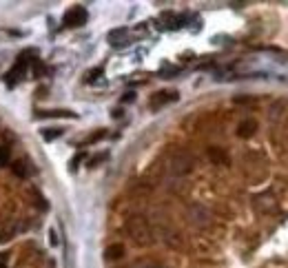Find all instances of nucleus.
<instances>
[{
  "instance_id": "nucleus-11",
  "label": "nucleus",
  "mask_w": 288,
  "mask_h": 268,
  "mask_svg": "<svg viewBox=\"0 0 288 268\" xmlns=\"http://www.w3.org/2000/svg\"><path fill=\"white\" fill-rule=\"evenodd\" d=\"M98 75H102V69H100V67H98V69H93V71H89V73H87V80L91 82V80H96Z\"/></svg>"
},
{
  "instance_id": "nucleus-4",
  "label": "nucleus",
  "mask_w": 288,
  "mask_h": 268,
  "mask_svg": "<svg viewBox=\"0 0 288 268\" xmlns=\"http://www.w3.org/2000/svg\"><path fill=\"white\" fill-rule=\"evenodd\" d=\"M173 100H177V93H167V91H162V93H155V97L151 100V106H162L164 102H173Z\"/></svg>"
},
{
  "instance_id": "nucleus-5",
  "label": "nucleus",
  "mask_w": 288,
  "mask_h": 268,
  "mask_svg": "<svg viewBox=\"0 0 288 268\" xmlns=\"http://www.w3.org/2000/svg\"><path fill=\"white\" fill-rule=\"evenodd\" d=\"M104 255H107L109 259H120L122 255H124V246H122V244H111Z\"/></svg>"
},
{
  "instance_id": "nucleus-1",
  "label": "nucleus",
  "mask_w": 288,
  "mask_h": 268,
  "mask_svg": "<svg viewBox=\"0 0 288 268\" xmlns=\"http://www.w3.org/2000/svg\"><path fill=\"white\" fill-rule=\"evenodd\" d=\"M129 233L138 244H151V228L144 218H131L129 219Z\"/></svg>"
},
{
  "instance_id": "nucleus-10",
  "label": "nucleus",
  "mask_w": 288,
  "mask_h": 268,
  "mask_svg": "<svg viewBox=\"0 0 288 268\" xmlns=\"http://www.w3.org/2000/svg\"><path fill=\"white\" fill-rule=\"evenodd\" d=\"M9 164V148L0 146V167H7Z\"/></svg>"
},
{
  "instance_id": "nucleus-3",
  "label": "nucleus",
  "mask_w": 288,
  "mask_h": 268,
  "mask_svg": "<svg viewBox=\"0 0 288 268\" xmlns=\"http://www.w3.org/2000/svg\"><path fill=\"white\" fill-rule=\"evenodd\" d=\"M27 69H29V60H24V56H23L18 62H16L14 69L5 75V82L7 84H16L20 78H24V75H27Z\"/></svg>"
},
{
  "instance_id": "nucleus-2",
  "label": "nucleus",
  "mask_w": 288,
  "mask_h": 268,
  "mask_svg": "<svg viewBox=\"0 0 288 268\" xmlns=\"http://www.w3.org/2000/svg\"><path fill=\"white\" fill-rule=\"evenodd\" d=\"M87 18H89V14L84 7H73V9H69L65 14L62 23H65V27H82L87 23Z\"/></svg>"
},
{
  "instance_id": "nucleus-9",
  "label": "nucleus",
  "mask_w": 288,
  "mask_h": 268,
  "mask_svg": "<svg viewBox=\"0 0 288 268\" xmlns=\"http://www.w3.org/2000/svg\"><path fill=\"white\" fill-rule=\"evenodd\" d=\"M11 171H14L18 177H27V169H24V162H14Z\"/></svg>"
},
{
  "instance_id": "nucleus-6",
  "label": "nucleus",
  "mask_w": 288,
  "mask_h": 268,
  "mask_svg": "<svg viewBox=\"0 0 288 268\" xmlns=\"http://www.w3.org/2000/svg\"><path fill=\"white\" fill-rule=\"evenodd\" d=\"M255 122L253 120H248V122H242V124H240V135H242V138H248V135L253 133V131H255Z\"/></svg>"
},
{
  "instance_id": "nucleus-13",
  "label": "nucleus",
  "mask_w": 288,
  "mask_h": 268,
  "mask_svg": "<svg viewBox=\"0 0 288 268\" xmlns=\"http://www.w3.org/2000/svg\"><path fill=\"white\" fill-rule=\"evenodd\" d=\"M0 268H7V255L0 253Z\"/></svg>"
},
{
  "instance_id": "nucleus-7",
  "label": "nucleus",
  "mask_w": 288,
  "mask_h": 268,
  "mask_svg": "<svg viewBox=\"0 0 288 268\" xmlns=\"http://www.w3.org/2000/svg\"><path fill=\"white\" fill-rule=\"evenodd\" d=\"M62 135V129H56V126H51V129H42V138L45 140H56Z\"/></svg>"
},
{
  "instance_id": "nucleus-12",
  "label": "nucleus",
  "mask_w": 288,
  "mask_h": 268,
  "mask_svg": "<svg viewBox=\"0 0 288 268\" xmlns=\"http://www.w3.org/2000/svg\"><path fill=\"white\" fill-rule=\"evenodd\" d=\"M100 138H104V131H98V133H93V135H91V138H89V140H87V144H93V142H98V140H100Z\"/></svg>"
},
{
  "instance_id": "nucleus-14",
  "label": "nucleus",
  "mask_w": 288,
  "mask_h": 268,
  "mask_svg": "<svg viewBox=\"0 0 288 268\" xmlns=\"http://www.w3.org/2000/svg\"><path fill=\"white\" fill-rule=\"evenodd\" d=\"M133 97H135V93H126V96H124V102H131Z\"/></svg>"
},
{
  "instance_id": "nucleus-8",
  "label": "nucleus",
  "mask_w": 288,
  "mask_h": 268,
  "mask_svg": "<svg viewBox=\"0 0 288 268\" xmlns=\"http://www.w3.org/2000/svg\"><path fill=\"white\" fill-rule=\"evenodd\" d=\"M209 157L213 160V162H226V160H228V157L224 155L219 148H209Z\"/></svg>"
}]
</instances>
